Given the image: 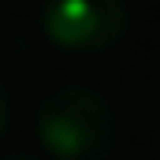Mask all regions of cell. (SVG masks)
I'll use <instances>...</instances> for the list:
<instances>
[{"mask_svg": "<svg viewBox=\"0 0 160 160\" xmlns=\"http://www.w3.org/2000/svg\"><path fill=\"white\" fill-rule=\"evenodd\" d=\"M41 145L60 160H112L119 149L116 104L86 82H60L34 112Z\"/></svg>", "mask_w": 160, "mask_h": 160, "instance_id": "obj_1", "label": "cell"}, {"mask_svg": "<svg viewBox=\"0 0 160 160\" xmlns=\"http://www.w3.org/2000/svg\"><path fill=\"white\" fill-rule=\"evenodd\" d=\"M41 30L67 52H104L130 30V8L119 0H56L41 8Z\"/></svg>", "mask_w": 160, "mask_h": 160, "instance_id": "obj_2", "label": "cell"}, {"mask_svg": "<svg viewBox=\"0 0 160 160\" xmlns=\"http://www.w3.org/2000/svg\"><path fill=\"white\" fill-rule=\"evenodd\" d=\"M8 119H11V93H8V82L0 78V134L8 130Z\"/></svg>", "mask_w": 160, "mask_h": 160, "instance_id": "obj_3", "label": "cell"}, {"mask_svg": "<svg viewBox=\"0 0 160 160\" xmlns=\"http://www.w3.org/2000/svg\"><path fill=\"white\" fill-rule=\"evenodd\" d=\"M0 160H41V157H34V153H4Z\"/></svg>", "mask_w": 160, "mask_h": 160, "instance_id": "obj_4", "label": "cell"}]
</instances>
